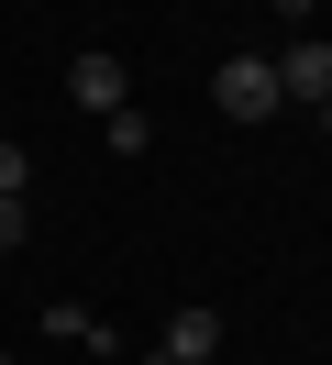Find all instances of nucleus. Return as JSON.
<instances>
[{
  "mask_svg": "<svg viewBox=\"0 0 332 365\" xmlns=\"http://www.w3.org/2000/svg\"><path fill=\"white\" fill-rule=\"evenodd\" d=\"M211 111H221V122L288 111V100H277V67H266V56H221V67H211Z\"/></svg>",
  "mask_w": 332,
  "mask_h": 365,
  "instance_id": "nucleus-1",
  "label": "nucleus"
},
{
  "mask_svg": "<svg viewBox=\"0 0 332 365\" xmlns=\"http://www.w3.org/2000/svg\"><path fill=\"white\" fill-rule=\"evenodd\" d=\"M277 67V100H332V45L321 34H288V56H266Z\"/></svg>",
  "mask_w": 332,
  "mask_h": 365,
  "instance_id": "nucleus-2",
  "label": "nucleus"
},
{
  "mask_svg": "<svg viewBox=\"0 0 332 365\" xmlns=\"http://www.w3.org/2000/svg\"><path fill=\"white\" fill-rule=\"evenodd\" d=\"M66 100H78V111H133V78H122V56H78V67H66Z\"/></svg>",
  "mask_w": 332,
  "mask_h": 365,
  "instance_id": "nucleus-3",
  "label": "nucleus"
},
{
  "mask_svg": "<svg viewBox=\"0 0 332 365\" xmlns=\"http://www.w3.org/2000/svg\"><path fill=\"white\" fill-rule=\"evenodd\" d=\"M155 354H177V365H211V354H221V310H199V299H188V310L166 321V343H155Z\"/></svg>",
  "mask_w": 332,
  "mask_h": 365,
  "instance_id": "nucleus-4",
  "label": "nucleus"
},
{
  "mask_svg": "<svg viewBox=\"0 0 332 365\" xmlns=\"http://www.w3.org/2000/svg\"><path fill=\"white\" fill-rule=\"evenodd\" d=\"M44 332H56V343H89V354H111V321H89L78 299H56V310H44Z\"/></svg>",
  "mask_w": 332,
  "mask_h": 365,
  "instance_id": "nucleus-5",
  "label": "nucleus"
},
{
  "mask_svg": "<svg viewBox=\"0 0 332 365\" xmlns=\"http://www.w3.org/2000/svg\"><path fill=\"white\" fill-rule=\"evenodd\" d=\"M22 188H34V155H22V144H0V200H22Z\"/></svg>",
  "mask_w": 332,
  "mask_h": 365,
  "instance_id": "nucleus-6",
  "label": "nucleus"
},
{
  "mask_svg": "<svg viewBox=\"0 0 332 365\" xmlns=\"http://www.w3.org/2000/svg\"><path fill=\"white\" fill-rule=\"evenodd\" d=\"M22 232H34V200H0V255H11Z\"/></svg>",
  "mask_w": 332,
  "mask_h": 365,
  "instance_id": "nucleus-7",
  "label": "nucleus"
},
{
  "mask_svg": "<svg viewBox=\"0 0 332 365\" xmlns=\"http://www.w3.org/2000/svg\"><path fill=\"white\" fill-rule=\"evenodd\" d=\"M133 365H177V354H133Z\"/></svg>",
  "mask_w": 332,
  "mask_h": 365,
  "instance_id": "nucleus-8",
  "label": "nucleus"
},
{
  "mask_svg": "<svg viewBox=\"0 0 332 365\" xmlns=\"http://www.w3.org/2000/svg\"><path fill=\"white\" fill-rule=\"evenodd\" d=\"M321 133H332V100H321Z\"/></svg>",
  "mask_w": 332,
  "mask_h": 365,
  "instance_id": "nucleus-9",
  "label": "nucleus"
},
{
  "mask_svg": "<svg viewBox=\"0 0 332 365\" xmlns=\"http://www.w3.org/2000/svg\"><path fill=\"white\" fill-rule=\"evenodd\" d=\"M0 365H11V354H0Z\"/></svg>",
  "mask_w": 332,
  "mask_h": 365,
  "instance_id": "nucleus-10",
  "label": "nucleus"
}]
</instances>
